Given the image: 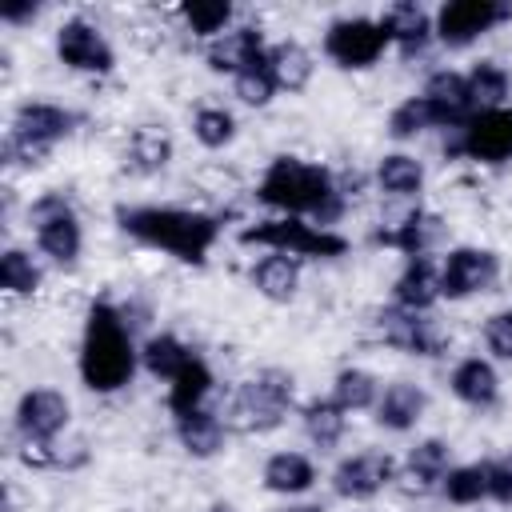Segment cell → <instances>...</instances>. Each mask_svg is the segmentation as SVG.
Here are the masks:
<instances>
[{"instance_id": "obj_39", "label": "cell", "mask_w": 512, "mask_h": 512, "mask_svg": "<svg viewBox=\"0 0 512 512\" xmlns=\"http://www.w3.org/2000/svg\"><path fill=\"white\" fill-rule=\"evenodd\" d=\"M388 136L392 140H416L420 132H428V128H440L436 124V112H432V104L424 100V96H408V100H400L392 112H388Z\"/></svg>"}, {"instance_id": "obj_22", "label": "cell", "mask_w": 512, "mask_h": 512, "mask_svg": "<svg viewBox=\"0 0 512 512\" xmlns=\"http://www.w3.org/2000/svg\"><path fill=\"white\" fill-rule=\"evenodd\" d=\"M440 236H444L440 216H436V212H424V208H412L400 224H392V228H376V232H372L376 244L396 248V252H404L408 260H412V256H428V248H432Z\"/></svg>"}, {"instance_id": "obj_29", "label": "cell", "mask_w": 512, "mask_h": 512, "mask_svg": "<svg viewBox=\"0 0 512 512\" xmlns=\"http://www.w3.org/2000/svg\"><path fill=\"white\" fill-rule=\"evenodd\" d=\"M268 68H272L280 92H304L312 84L316 60L300 40H276V44H268Z\"/></svg>"}, {"instance_id": "obj_25", "label": "cell", "mask_w": 512, "mask_h": 512, "mask_svg": "<svg viewBox=\"0 0 512 512\" xmlns=\"http://www.w3.org/2000/svg\"><path fill=\"white\" fill-rule=\"evenodd\" d=\"M172 136L160 128V124H140L128 132V144H124V168L136 172V176H156L172 164Z\"/></svg>"}, {"instance_id": "obj_7", "label": "cell", "mask_w": 512, "mask_h": 512, "mask_svg": "<svg viewBox=\"0 0 512 512\" xmlns=\"http://www.w3.org/2000/svg\"><path fill=\"white\" fill-rule=\"evenodd\" d=\"M388 48H392V40H388L384 24L372 16H340L324 28V56L344 72L372 68Z\"/></svg>"}, {"instance_id": "obj_45", "label": "cell", "mask_w": 512, "mask_h": 512, "mask_svg": "<svg viewBox=\"0 0 512 512\" xmlns=\"http://www.w3.org/2000/svg\"><path fill=\"white\" fill-rule=\"evenodd\" d=\"M268 512H324V504H296V500H288V504H276Z\"/></svg>"}, {"instance_id": "obj_35", "label": "cell", "mask_w": 512, "mask_h": 512, "mask_svg": "<svg viewBox=\"0 0 512 512\" xmlns=\"http://www.w3.org/2000/svg\"><path fill=\"white\" fill-rule=\"evenodd\" d=\"M464 76H468V92H472L476 112H488V108H504V104H508L512 80H508V72H504L496 60H480V64H472Z\"/></svg>"}, {"instance_id": "obj_44", "label": "cell", "mask_w": 512, "mask_h": 512, "mask_svg": "<svg viewBox=\"0 0 512 512\" xmlns=\"http://www.w3.org/2000/svg\"><path fill=\"white\" fill-rule=\"evenodd\" d=\"M40 12H44V4H40V0H8V4H0V20H4V24H12V28L32 24Z\"/></svg>"}, {"instance_id": "obj_33", "label": "cell", "mask_w": 512, "mask_h": 512, "mask_svg": "<svg viewBox=\"0 0 512 512\" xmlns=\"http://www.w3.org/2000/svg\"><path fill=\"white\" fill-rule=\"evenodd\" d=\"M376 184H380V192L408 200V196H416L424 188V164L416 156H408V152H388L376 164Z\"/></svg>"}, {"instance_id": "obj_40", "label": "cell", "mask_w": 512, "mask_h": 512, "mask_svg": "<svg viewBox=\"0 0 512 512\" xmlns=\"http://www.w3.org/2000/svg\"><path fill=\"white\" fill-rule=\"evenodd\" d=\"M232 92H236V100L248 104V108H264V104H272V96L280 92V84H276V76H272V68H268V56H264L256 68L240 72V76L232 80Z\"/></svg>"}, {"instance_id": "obj_1", "label": "cell", "mask_w": 512, "mask_h": 512, "mask_svg": "<svg viewBox=\"0 0 512 512\" xmlns=\"http://www.w3.org/2000/svg\"><path fill=\"white\" fill-rule=\"evenodd\" d=\"M116 224L136 244L168 252L192 268H200L208 252L216 248V240L224 236V216L196 212V208H172V204H120Z\"/></svg>"}, {"instance_id": "obj_42", "label": "cell", "mask_w": 512, "mask_h": 512, "mask_svg": "<svg viewBox=\"0 0 512 512\" xmlns=\"http://www.w3.org/2000/svg\"><path fill=\"white\" fill-rule=\"evenodd\" d=\"M484 480H488V500L512 508V452L484 460Z\"/></svg>"}, {"instance_id": "obj_11", "label": "cell", "mask_w": 512, "mask_h": 512, "mask_svg": "<svg viewBox=\"0 0 512 512\" xmlns=\"http://www.w3.org/2000/svg\"><path fill=\"white\" fill-rule=\"evenodd\" d=\"M396 472H400V464L384 448H364V452L344 456L332 468V492L340 500L364 504V500H376L384 488H392L396 484Z\"/></svg>"}, {"instance_id": "obj_2", "label": "cell", "mask_w": 512, "mask_h": 512, "mask_svg": "<svg viewBox=\"0 0 512 512\" xmlns=\"http://www.w3.org/2000/svg\"><path fill=\"white\" fill-rule=\"evenodd\" d=\"M256 200L264 208H276L280 216H300L320 228L336 224L348 208L340 176L332 168L300 160V156H276L256 184Z\"/></svg>"}, {"instance_id": "obj_12", "label": "cell", "mask_w": 512, "mask_h": 512, "mask_svg": "<svg viewBox=\"0 0 512 512\" xmlns=\"http://www.w3.org/2000/svg\"><path fill=\"white\" fill-rule=\"evenodd\" d=\"M56 60L72 72H88V76H108L116 68V48L108 44V36L84 20V16H68L56 28Z\"/></svg>"}, {"instance_id": "obj_43", "label": "cell", "mask_w": 512, "mask_h": 512, "mask_svg": "<svg viewBox=\"0 0 512 512\" xmlns=\"http://www.w3.org/2000/svg\"><path fill=\"white\" fill-rule=\"evenodd\" d=\"M484 344L496 360H512V308H500L484 320Z\"/></svg>"}, {"instance_id": "obj_9", "label": "cell", "mask_w": 512, "mask_h": 512, "mask_svg": "<svg viewBox=\"0 0 512 512\" xmlns=\"http://www.w3.org/2000/svg\"><path fill=\"white\" fill-rule=\"evenodd\" d=\"M508 20H512V4L508 0H448L432 16L436 40L444 48H468V44H476L480 36L496 32Z\"/></svg>"}, {"instance_id": "obj_15", "label": "cell", "mask_w": 512, "mask_h": 512, "mask_svg": "<svg viewBox=\"0 0 512 512\" xmlns=\"http://www.w3.org/2000/svg\"><path fill=\"white\" fill-rule=\"evenodd\" d=\"M420 96L432 104L436 124L448 128V132L464 128V124L476 116V104H472V92H468V76L456 72V68H436V72L424 80Z\"/></svg>"}, {"instance_id": "obj_24", "label": "cell", "mask_w": 512, "mask_h": 512, "mask_svg": "<svg viewBox=\"0 0 512 512\" xmlns=\"http://www.w3.org/2000/svg\"><path fill=\"white\" fill-rule=\"evenodd\" d=\"M172 420H176V440L192 460H212V456L224 452L228 424L212 408H196V412H184V416H172Z\"/></svg>"}, {"instance_id": "obj_4", "label": "cell", "mask_w": 512, "mask_h": 512, "mask_svg": "<svg viewBox=\"0 0 512 512\" xmlns=\"http://www.w3.org/2000/svg\"><path fill=\"white\" fill-rule=\"evenodd\" d=\"M292 400H296L292 372H284V368H260V372H252L232 392V404H228L224 424L232 432H244V436H264V432H272V428L284 424Z\"/></svg>"}, {"instance_id": "obj_14", "label": "cell", "mask_w": 512, "mask_h": 512, "mask_svg": "<svg viewBox=\"0 0 512 512\" xmlns=\"http://www.w3.org/2000/svg\"><path fill=\"white\" fill-rule=\"evenodd\" d=\"M72 420V404L60 388H28L16 400L12 424L20 440H36V444H52Z\"/></svg>"}, {"instance_id": "obj_31", "label": "cell", "mask_w": 512, "mask_h": 512, "mask_svg": "<svg viewBox=\"0 0 512 512\" xmlns=\"http://www.w3.org/2000/svg\"><path fill=\"white\" fill-rule=\"evenodd\" d=\"M192 360V348L180 340V336H172V332H156V336H148L144 344H140V364H144V372L148 376H156V380H176V372L184 368Z\"/></svg>"}, {"instance_id": "obj_23", "label": "cell", "mask_w": 512, "mask_h": 512, "mask_svg": "<svg viewBox=\"0 0 512 512\" xmlns=\"http://www.w3.org/2000/svg\"><path fill=\"white\" fill-rule=\"evenodd\" d=\"M448 388H452V396H456L460 404H468V408H492V404L500 400V376H496L492 360H484V356H464V360L452 368Z\"/></svg>"}, {"instance_id": "obj_30", "label": "cell", "mask_w": 512, "mask_h": 512, "mask_svg": "<svg viewBox=\"0 0 512 512\" xmlns=\"http://www.w3.org/2000/svg\"><path fill=\"white\" fill-rule=\"evenodd\" d=\"M212 368H208V360L204 356H196L192 352V360L176 372V380L168 384V412L172 416H184V412H196V408H204V400L212 396Z\"/></svg>"}, {"instance_id": "obj_46", "label": "cell", "mask_w": 512, "mask_h": 512, "mask_svg": "<svg viewBox=\"0 0 512 512\" xmlns=\"http://www.w3.org/2000/svg\"><path fill=\"white\" fill-rule=\"evenodd\" d=\"M208 512H236V508H232V504H220V500H216V504H212Z\"/></svg>"}, {"instance_id": "obj_36", "label": "cell", "mask_w": 512, "mask_h": 512, "mask_svg": "<svg viewBox=\"0 0 512 512\" xmlns=\"http://www.w3.org/2000/svg\"><path fill=\"white\" fill-rule=\"evenodd\" d=\"M40 284H44V272L32 260V252H24V248H4L0 252V288L8 296H36Z\"/></svg>"}, {"instance_id": "obj_8", "label": "cell", "mask_w": 512, "mask_h": 512, "mask_svg": "<svg viewBox=\"0 0 512 512\" xmlns=\"http://www.w3.org/2000/svg\"><path fill=\"white\" fill-rule=\"evenodd\" d=\"M448 156H468L476 164H508L512 160V108H488L476 112L464 128L448 132L444 140Z\"/></svg>"}, {"instance_id": "obj_26", "label": "cell", "mask_w": 512, "mask_h": 512, "mask_svg": "<svg viewBox=\"0 0 512 512\" xmlns=\"http://www.w3.org/2000/svg\"><path fill=\"white\" fill-rule=\"evenodd\" d=\"M260 484L272 496H304L316 484V464L304 452H272L260 468Z\"/></svg>"}, {"instance_id": "obj_16", "label": "cell", "mask_w": 512, "mask_h": 512, "mask_svg": "<svg viewBox=\"0 0 512 512\" xmlns=\"http://www.w3.org/2000/svg\"><path fill=\"white\" fill-rule=\"evenodd\" d=\"M448 468H452V448L440 436H428L408 448V456L396 472V484L408 496H428V492H440V480L448 476Z\"/></svg>"}, {"instance_id": "obj_3", "label": "cell", "mask_w": 512, "mask_h": 512, "mask_svg": "<svg viewBox=\"0 0 512 512\" xmlns=\"http://www.w3.org/2000/svg\"><path fill=\"white\" fill-rule=\"evenodd\" d=\"M80 380L88 392L112 396L132 384L140 368V348L132 340V324L112 300H92L80 332V356H76Z\"/></svg>"}, {"instance_id": "obj_5", "label": "cell", "mask_w": 512, "mask_h": 512, "mask_svg": "<svg viewBox=\"0 0 512 512\" xmlns=\"http://www.w3.org/2000/svg\"><path fill=\"white\" fill-rule=\"evenodd\" d=\"M236 240L244 248H268V252H284L296 260H336L352 248L348 236L320 228L312 220H300V216H268V220L244 224Z\"/></svg>"}, {"instance_id": "obj_32", "label": "cell", "mask_w": 512, "mask_h": 512, "mask_svg": "<svg viewBox=\"0 0 512 512\" xmlns=\"http://www.w3.org/2000/svg\"><path fill=\"white\" fill-rule=\"evenodd\" d=\"M380 380L368 372V368H340L336 380H332V400L352 416V412H372L376 400H380Z\"/></svg>"}, {"instance_id": "obj_28", "label": "cell", "mask_w": 512, "mask_h": 512, "mask_svg": "<svg viewBox=\"0 0 512 512\" xmlns=\"http://www.w3.org/2000/svg\"><path fill=\"white\" fill-rule=\"evenodd\" d=\"M300 424H304V436L320 452H332L344 440V432H348V412L332 396H316V400L300 404Z\"/></svg>"}, {"instance_id": "obj_10", "label": "cell", "mask_w": 512, "mask_h": 512, "mask_svg": "<svg viewBox=\"0 0 512 512\" xmlns=\"http://www.w3.org/2000/svg\"><path fill=\"white\" fill-rule=\"evenodd\" d=\"M500 280V256L480 244H460L440 264V300H468L492 292Z\"/></svg>"}, {"instance_id": "obj_37", "label": "cell", "mask_w": 512, "mask_h": 512, "mask_svg": "<svg viewBox=\"0 0 512 512\" xmlns=\"http://www.w3.org/2000/svg\"><path fill=\"white\" fill-rule=\"evenodd\" d=\"M236 116L224 108V104H204V108H196V116H192V136H196V144L200 148H208V152H220V148H228L232 140H236Z\"/></svg>"}, {"instance_id": "obj_6", "label": "cell", "mask_w": 512, "mask_h": 512, "mask_svg": "<svg viewBox=\"0 0 512 512\" xmlns=\"http://www.w3.org/2000/svg\"><path fill=\"white\" fill-rule=\"evenodd\" d=\"M28 220L36 232V248L56 264V268H76L84 252V232L76 220V208L68 204L64 192H44L28 204Z\"/></svg>"}, {"instance_id": "obj_38", "label": "cell", "mask_w": 512, "mask_h": 512, "mask_svg": "<svg viewBox=\"0 0 512 512\" xmlns=\"http://www.w3.org/2000/svg\"><path fill=\"white\" fill-rule=\"evenodd\" d=\"M440 492L448 504L472 508L480 500H488V480H484V460L480 464H452L448 476L440 480Z\"/></svg>"}, {"instance_id": "obj_27", "label": "cell", "mask_w": 512, "mask_h": 512, "mask_svg": "<svg viewBox=\"0 0 512 512\" xmlns=\"http://www.w3.org/2000/svg\"><path fill=\"white\" fill-rule=\"evenodd\" d=\"M252 288L272 300V304H288L300 288V260L284 256V252H268L252 264Z\"/></svg>"}, {"instance_id": "obj_21", "label": "cell", "mask_w": 512, "mask_h": 512, "mask_svg": "<svg viewBox=\"0 0 512 512\" xmlns=\"http://www.w3.org/2000/svg\"><path fill=\"white\" fill-rule=\"evenodd\" d=\"M440 300V264L432 256H412L404 260L396 284H392V304L408 312H428Z\"/></svg>"}, {"instance_id": "obj_17", "label": "cell", "mask_w": 512, "mask_h": 512, "mask_svg": "<svg viewBox=\"0 0 512 512\" xmlns=\"http://www.w3.org/2000/svg\"><path fill=\"white\" fill-rule=\"evenodd\" d=\"M264 56H268V40H264V32L252 28V24L232 28V32L216 36V40L204 48V64H208L212 72H220V76H232V80H236L240 72L256 68Z\"/></svg>"}, {"instance_id": "obj_18", "label": "cell", "mask_w": 512, "mask_h": 512, "mask_svg": "<svg viewBox=\"0 0 512 512\" xmlns=\"http://www.w3.org/2000/svg\"><path fill=\"white\" fill-rule=\"evenodd\" d=\"M76 124H80V112H72V108H64V104H52V100H24V104H16L8 132L56 148L64 136L76 132Z\"/></svg>"}, {"instance_id": "obj_41", "label": "cell", "mask_w": 512, "mask_h": 512, "mask_svg": "<svg viewBox=\"0 0 512 512\" xmlns=\"http://www.w3.org/2000/svg\"><path fill=\"white\" fill-rule=\"evenodd\" d=\"M48 156H52V148H48V144H40V140L16 136V132H8V136H4V164H8V168L32 172V168L48 164Z\"/></svg>"}, {"instance_id": "obj_19", "label": "cell", "mask_w": 512, "mask_h": 512, "mask_svg": "<svg viewBox=\"0 0 512 512\" xmlns=\"http://www.w3.org/2000/svg\"><path fill=\"white\" fill-rule=\"evenodd\" d=\"M376 20L384 24L392 48H400L404 56H420V52L428 48V40L436 36V24H432L428 8L416 4V0H396V4H388Z\"/></svg>"}, {"instance_id": "obj_20", "label": "cell", "mask_w": 512, "mask_h": 512, "mask_svg": "<svg viewBox=\"0 0 512 512\" xmlns=\"http://www.w3.org/2000/svg\"><path fill=\"white\" fill-rule=\"evenodd\" d=\"M376 424L384 432H412L428 412V392L412 380H392L376 400Z\"/></svg>"}, {"instance_id": "obj_34", "label": "cell", "mask_w": 512, "mask_h": 512, "mask_svg": "<svg viewBox=\"0 0 512 512\" xmlns=\"http://www.w3.org/2000/svg\"><path fill=\"white\" fill-rule=\"evenodd\" d=\"M232 16H236V8L228 0H188V4H180V20L188 24V32L208 40V44L216 36L232 32Z\"/></svg>"}, {"instance_id": "obj_13", "label": "cell", "mask_w": 512, "mask_h": 512, "mask_svg": "<svg viewBox=\"0 0 512 512\" xmlns=\"http://www.w3.org/2000/svg\"><path fill=\"white\" fill-rule=\"evenodd\" d=\"M376 336L396 348V352H408V356H444L448 348V336L436 328V320H428L424 312H408V308H380L376 312Z\"/></svg>"}]
</instances>
